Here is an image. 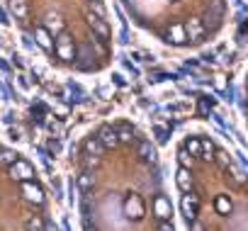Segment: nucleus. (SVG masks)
<instances>
[{
  "mask_svg": "<svg viewBox=\"0 0 248 231\" xmlns=\"http://www.w3.org/2000/svg\"><path fill=\"white\" fill-rule=\"evenodd\" d=\"M88 25H90V30H93L100 39H107V37H109V27H107L105 20H100V17H95V15H88Z\"/></svg>",
  "mask_w": 248,
  "mask_h": 231,
  "instance_id": "8",
  "label": "nucleus"
},
{
  "mask_svg": "<svg viewBox=\"0 0 248 231\" xmlns=\"http://www.w3.org/2000/svg\"><path fill=\"white\" fill-rule=\"evenodd\" d=\"M27 231H44V219H42V216L27 219Z\"/></svg>",
  "mask_w": 248,
  "mask_h": 231,
  "instance_id": "25",
  "label": "nucleus"
},
{
  "mask_svg": "<svg viewBox=\"0 0 248 231\" xmlns=\"http://www.w3.org/2000/svg\"><path fill=\"white\" fill-rule=\"evenodd\" d=\"M190 224H192V231H204V229H202V226H200L197 221H190Z\"/></svg>",
  "mask_w": 248,
  "mask_h": 231,
  "instance_id": "31",
  "label": "nucleus"
},
{
  "mask_svg": "<svg viewBox=\"0 0 248 231\" xmlns=\"http://www.w3.org/2000/svg\"><path fill=\"white\" fill-rule=\"evenodd\" d=\"M97 141L105 146V149H114L117 144H119V139H117V129L114 127H100L97 129Z\"/></svg>",
  "mask_w": 248,
  "mask_h": 231,
  "instance_id": "4",
  "label": "nucleus"
},
{
  "mask_svg": "<svg viewBox=\"0 0 248 231\" xmlns=\"http://www.w3.org/2000/svg\"><path fill=\"white\" fill-rule=\"evenodd\" d=\"M44 30H46L49 34H61V32H63V20H61L59 15H46Z\"/></svg>",
  "mask_w": 248,
  "mask_h": 231,
  "instance_id": "12",
  "label": "nucleus"
},
{
  "mask_svg": "<svg viewBox=\"0 0 248 231\" xmlns=\"http://www.w3.org/2000/svg\"><path fill=\"white\" fill-rule=\"evenodd\" d=\"M200 146H202V154H200V156H202L204 161H214V156H212V154H214V144H212L209 139H202Z\"/></svg>",
  "mask_w": 248,
  "mask_h": 231,
  "instance_id": "20",
  "label": "nucleus"
},
{
  "mask_svg": "<svg viewBox=\"0 0 248 231\" xmlns=\"http://www.w3.org/2000/svg\"><path fill=\"white\" fill-rule=\"evenodd\" d=\"M46 149H49V154H54V156H56V154H61V144H59L56 139H51V141L46 144Z\"/></svg>",
  "mask_w": 248,
  "mask_h": 231,
  "instance_id": "26",
  "label": "nucleus"
},
{
  "mask_svg": "<svg viewBox=\"0 0 248 231\" xmlns=\"http://www.w3.org/2000/svg\"><path fill=\"white\" fill-rule=\"evenodd\" d=\"M158 231H175V229H173V224H170V221H166V219H163V221L158 224Z\"/></svg>",
  "mask_w": 248,
  "mask_h": 231,
  "instance_id": "28",
  "label": "nucleus"
},
{
  "mask_svg": "<svg viewBox=\"0 0 248 231\" xmlns=\"http://www.w3.org/2000/svg\"><path fill=\"white\" fill-rule=\"evenodd\" d=\"M175 183H178V187H180L183 192H190V190H192V175H190V168H183V166H180V170H178V175H175Z\"/></svg>",
  "mask_w": 248,
  "mask_h": 231,
  "instance_id": "10",
  "label": "nucleus"
},
{
  "mask_svg": "<svg viewBox=\"0 0 248 231\" xmlns=\"http://www.w3.org/2000/svg\"><path fill=\"white\" fill-rule=\"evenodd\" d=\"M10 13L15 15V20H27V15H30L27 0H10Z\"/></svg>",
  "mask_w": 248,
  "mask_h": 231,
  "instance_id": "11",
  "label": "nucleus"
},
{
  "mask_svg": "<svg viewBox=\"0 0 248 231\" xmlns=\"http://www.w3.org/2000/svg\"><path fill=\"white\" fill-rule=\"evenodd\" d=\"M183 214H185L187 224H190V221H195V216H197V195L187 192V195L183 197Z\"/></svg>",
  "mask_w": 248,
  "mask_h": 231,
  "instance_id": "6",
  "label": "nucleus"
},
{
  "mask_svg": "<svg viewBox=\"0 0 248 231\" xmlns=\"http://www.w3.org/2000/svg\"><path fill=\"white\" fill-rule=\"evenodd\" d=\"M137 151H139V156L146 161V163H156V149L149 144V141H139V146H137Z\"/></svg>",
  "mask_w": 248,
  "mask_h": 231,
  "instance_id": "14",
  "label": "nucleus"
},
{
  "mask_svg": "<svg viewBox=\"0 0 248 231\" xmlns=\"http://www.w3.org/2000/svg\"><path fill=\"white\" fill-rule=\"evenodd\" d=\"M85 231H95V229H90V226H88V224H85Z\"/></svg>",
  "mask_w": 248,
  "mask_h": 231,
  "instance_id": "32",
  "label": "nucleus"
},
{
  "mask_svg": "<svg viewBox=\"0 0 248 231\" xmlns=\"http://www.w3.org/2000/svg\"><path fill=\"white\" fill-rule=\"evenodd\" d=\"M154 212H156V216L163 221V219H168L170 216V202L163 197V195H156V200H154Z\"/></svg>",
  "mask_w": 248,
  "mask_h": 231,
  "instance_id": "9",
  "label": "nucleus"
},
{
  "mask_svg": "<svg viewBox=\"0 0 248 231\" xmlns=\"http://www.w3.org/2000/svg\"><path fill=\"white\" fill-rule=\"evenodd\" d=\"M54 49H56V54H59L61 61H76V46H73V37H71V34L61 32V34L56 37Z\"/></svg>",
  "mask_w": 248,
  "mask_h": 231,
  "instance_id": "1",
  "label": "nucleus"
},
{
  "mask_svg": "<svg viewBox=\"0 0 248 231\" xmlns=\"http://www.w3.org/2000/svg\"><path fill=\"white\" fill-rule=\"evenodd\" d=\"M124 212H127V216H134V219H141L144 216V202L139 195H132L127 202H124Z\"/></svg>",
  "mask_w": 248,
  "mask_h": 231,
  "instance_id": "5",
  "label": "nucleus"
},
{
  "mask_svg": "<svg viewBox=\"0 0 248 231\" xmlns=\"http://www.w3.org/2000/svg\"><path fill=\"white\" fill-rule=\"evenodd\" d=\"M154 134H156V141L158 144H166L168 141V129L163 124H154Z\"/></svg>",
  "mask_w": 248,
  "mask_h": 231,
  "instance_id": "23",
  "label": "nucleus"
},
{
  "mask_svg": "<svg viewBox=\"0 0 248 231\" xmlns=\"http://www.w3.org/2000/svg\"><path fill=\"white\" fill-rule=\"evenodd\" d=\"M78 187H80L83 192H90V190L95 187V178H93L90 170H83V173L78 175Z\"/></svg>",
  "mask_w": 248,
  "mask_h": 231,
  "instance_id": "16",
  "label": "nucleus"
},
{
  "mask_svg": "<svg viewBox=\"0 0 248 231\" xmlns=\"http://www.w3.org/2000/svg\"><path fill=\"white\" fill-rule=\"evenodd\" d=\"M185 149H187V154H192V156H200V154H202L200 139H187V141H185Z\"/></svg>",
  "mask_w": 248,
  "mask_h": 231,
  "instance_id": "24",
  "label": "nucleus"
},
{
  "mask_svg": "<svg viewBox=\"0 0 248 231\" xmlns=\"http://www.w3.org/2000/svg\"><path fill=\"white\" fill-rule=\"evenodd\" d=\"M10 168V175L15 178V180H20V183H25V180H32L37 173H34V168H32V163H27V161H15L13 166H8Z\"/></svg>",
  "mask_w": 248,
  "mask_h": 231,
  "instance_id": "2",
  "label": "nucleus"
},
{
  "mask_svg": "<svg viewBox=\"0 0 248 231\" xmlns=\"http://www.w3.org/2000/svg\"><path fill=\"white\" fill-rule=\"evenodd\" d=\"M85 151H88L90 156H100V154L105 151V146L97 141V137H88V139H85Z\"/></svg>",
  "mask_w": 248,
  "mask_h": 231,
  "instance_id": "17",
  "label": "nucleus"
},
{
  "mask_svg": "<svg viewBox=\"0 0 248 231\" xmlns=\"http://www.w3.org/2000/svg\"><path fill=\"white\" fill-rule=\"evenodd\" d=\"M217 161H219V166H221V168H229V163H231V161H229V156H226L224 151H219V154H217Z\"/></svg>",
  "mask_w": 248,
  "mask_h": 231,
  "instance_id": "27",
  "label": "nucleus"
},
{
  "mask_svg": "<svg viewBox=\"0 0 248 231\" xmlns=\"http://www.w3.org/2000/svg\"><path fill=\"white\" fill-rule=\"evenodd\" d=\"M178 161H180V166H183V168H192V166H195V156H192V154H187V149H185V146L178 151Z\"/></svg>",
  "mask_w": 248,
  "mask_h": 231,
  "instance_id": "19",
  "label": "nucleus"
},
{
  "mask_svg": "<svg viewBox=\"0 0 248 231\" xmlns=\"http://www.w3.org/2000/svg\"><path fill=\"white\" fill-rule=\"evenodd\" d=\"M114 129H117L119 144H132V141H134V129H132L129 124H117Z\"/></svg>",
  "mask_w": 248,
  "mask_h": 231,
  "instance_id": "15",
  "label": "nucleus"
},
{
  "mask_svg": "<svg viewBox=\"0 0 248 231\" xmlns=\"http://www.w3.org/2000/svg\"><path fill=\"white\" fill-rule=\"evenodd\" d=\"M170 39H173V44H185V39H187V34H185V27H180V25H173V27H170Z\"/></svg>",
  "mask_w": 248,
  "mask_h": 231,
  "instance_id": "18",
  "label": "nucleus"
},
{
  "mask_svg": "<svg viewBox=\"0 0 248 231\" xmlns=\"http://www.w3.org/2000/svg\"><path fill=\"white\" fill-rule=\"evenodd\" d=\"M44 231H59L54 221H44Z\"/></svg>",
  "mask_w": 248,
  "mask_h": 231,
  "instance_id": "30",
  "label": "nucleus"
},
{
  "mask_svg": "<svg viewBox=\"0 0 248 231\" xmlns=\"http://www.w3.org/2000/svg\"><path fill=\"white\" fill-rule=\"evenodd\" d=\"M90 8H93V13L90 15H95V17H100V20H105V5H102V0H90Z\"/></svg>",
  "mask_w": 248,
  "mask_h": 231,
  "instance_id": "22",
  "label": "nucleus"
},
{
  "mask_svg": "<svg viewBox=\"0 0 248 231\" xmlns=\"http://www.w3.org/2000/svg\"><path fill=\"white\" fill-rule=\"evenodd\" d=\"M185 34H187V39L200 42V39H202V34H204V25H202L197 17H190V20H187V25H185Z\"/></svg>",
  "mask_w": 248,
  "mask_h": 231,
  "instance_id": "7",
  "label": "nucleus"
},
{
  "mask_svg": "<svg viewBox=\"0 0 248 231\" xmlns=\"http://www.w3.org/2000/svg\"><path fill=\"white\" fill-rule=\"evenodd\" d=\"M17 161V154L15 151H10V149H0V163L3 166H13Z\"/></svg>",
  "mask_w": 248,
  "mask_h": 231,
  "instance_id": "21",
  "label": "nucleus"
},
{
  "mask_svg": "<svg viewBox=\"0 0 248 231\" xmlns=\"http://www.w3.org/2000/svg\"><path fill=\"white\" fill-rule=\"evenodd\" d=\"M246 83H248V80H246Z\"/></svg>",
  "mask_w": 248,
  "mask_h": 231,
  "instance_id": "33",
  "label": "nucleus"
},
{
  "mask_svg": "<svg viewBox=\"0 0 248 231\" xmlns=\"http://www.w3.org/2000/svg\"><path fill=\"white\" fill-rule=\"evenodd\" d=\"M34 42L42 46V49H46V51H51L54 49V42H51V34L44 30V27H37L34 30Z\"/></svg>",
  "mask_w": 248,
  "mask_h": 231,
  "instance_id": "13",
  "label": "nucleus"
},
{
  "mask_svg": "<svg viewBox=\"0 0 248 231\" xmlns=\"http://www.w3.org/2000/svg\"><path fill=\"white\" fill-rule=\"evenodd\" d=\"M217 207H219V212H226V209H229V204H226V200H224V197H219V200H217Z\"/></svg>",
  "mask_w": 248,
  "mask_h": 231,
  "instance_id": "29",
  "label": "nucleus"
},
{
  "mask_svg": "<svg viewBox=\"0 0 248 231\" xmlns=\"http://www.w3.org/2000/svg\"><path fill=\"white\" fill-rule=\"evenodd\" d=\"M22 197H25L27 202H34V204H42V202H44V192H42V187L34 185L32 180H25V183H22Z\"/></svg>",
  "mask_w": 248,
  "mask_h": 231,
  "instance_id": "3",
  "label": "nucleus"
}]
</instances>
